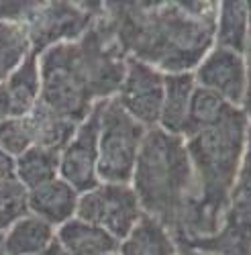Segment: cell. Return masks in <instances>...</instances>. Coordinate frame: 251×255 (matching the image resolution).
I'll return each mask as SVG.
<instances>
[{"mask_svg": "<svg viewBox=\"0 0 251 255\" xmlns=\"http://www.w3.org/2000/svg\"><path fill=\"white\" fill-rule=\"evenodd\" d=\"M55 241V227L31 212L10 225L4 235L6 255H39Z\"/></svg>", "mask_w": 251, "mask_h": 255, "instance_id": "cell-15", "label": "cell"}, {"mask_svg": "<svg viewBox=\"0 0 251 255\" xmlns=\"http://www.w3.org/2000/svg\"><path fill=\"white\" fill-rule=\"evenodd\" d=\"M178 245L159 221L143 215L131 233L119 243L117 255H176Z\"/></svg>", "mask_w": 251, "mask_h": 255, "instance_id": "cell-14", "label": "cell"}, {"mask_svg": "<svg viewBox=\"0 0 251 255\" xmlns=\"http://www.w3.org/2000/svg\"><path fill=\"white\" fill-rule=\"evenodd\" d=\"M102 10V2H39L23 23L31 51L39 55L53 45L74 43L94 25Z\"/></svg>", "mask_w": 251, "mask_h": 255, "instance_id": "cell-5", "label": "cell"}, {"mask_svg": "<svg viewBox=\"0 0 251 255\" xmlns=\"http://www.w3.org/2000/svg\"><path fill=\"white\" fill-rule=\"evenodd\" d=\"M247 70L245 55L215 45L194 70V80L196 86L211 90L241 109L247 92Z\"/></svg>", "mask_w": 251, "mask_h": 255, "instance_id": "cell-10", "label": "cell"}, {"mask_svg": "<svg viewBox=\"0 0 251 255\" xmlns=\"http://www.w3.org/2000/svg\"><path fill=\"white\" fill-rule=\"evenodd\" d=\"M176 255H211V253H204V251H198V249H192V247H182V245H178Z\"/></svg>", "mask_w": 251, "mask_h": 255, "instance_id": "cell-31", "label": "cell"}, {"mask_svg": "<svg viewBox=\"0 0 251 255\" xmlns=\"http://www.w3.org/2000/svg\"><path fill=\"white\" fill-rule=\"evenodd\" d=\"M14 178V157L0 147V182Z\"/></svg>", "mask_w": 251, "mask_h": 255, "instance_id": "cell-26", "label": "cell"}, {"mask_svg": "<svg viewBox=\"0 0 251 255\" xmlns=\"http://www.w3.org/2000/svg\"><path fill=\"white\" fill-rule=\"evenodd\" d=\"M163 78L165 74L149 63L127 57V70L115 98L145 129H153L159 125L163 106Z\"/></svg>", "mask_w": 251, "mask_h": 255, "instance_id": "cell-9", "label": "cell"}, {"mask_svg": "<svg viewBox=\"0 0 251 255\" xmlns=\"http://www.w3.org/2000/svg\"><path fill=\"white\" fill-rule=\"evenodd\" d=\"M231 109H233V104L223 100L219 94L196 86L194 92H192L190 111H188V119H186V125H184L182 139L192 137L194 133L219 123Z\"/></svg>", "mask_w": 251, "mask_h": 255, "instance_id": "cell-20", "label": "cell"}, {"mask_svg": "<svg viewBox=\"0 0 251 255\" xmlns=\"http://www.w3.org/2000/svg\"><path fill=\"white\" fill-rule=\"evenodd\" d=\"M131 188L143 215L159 221L176 237L196 198L194 172L184 139L161 127L145 131Z\"/></svg>", "mask_w": 251, "mask_h": 255, "instance_id": "cell-3", "label": "cell"}, {"mask_svg": "<svg viewBox=\"0 0 251 255\" xmlns=\"http://www.w3.org/2000/svg\"><path fill=\"white\" fill-rule=\"evenodd\" d=\"M229 223H235L241 229L251 231V127L247 131V145L241 161V169L231 194V204H229L227 219Z\"/></svg>", "mask_w": 251, "mask_h": 255, "instance_id": "cell-21", "label": "cell"}, {"mask_svg": "<svg viewBox=\"0 0 251 255\" xmlns=\"http://www.w3.org/2000/svg\"><path fill=\"white\" fill-rule=\"evenodd\" d=\"M12 104V117H27L41 98V70L39 55L31 53L20 66L4 80Z\"/></svg>", "mask_w": 251, "mask_h": 255, "instance_id": "cell-17", "label": "cell"}, {"mask_svg": "<svg viewBox=\"0 0 251 255\" xmlns=\"http://www.w3.org/2000/svg\"><path fill=\"white\" fill-rule=\"evenodd\" d=\"M31 53V43L23 25L0 23V82H4Z\"/></svg>", "mask_w": 251, "mask_h": 255, "instance_id": "cell-22", "label": "cell"}, {"mask_svg": "<svg viewBox=\"0 0 251 255\" xmlns=\"http://www.w3.org/2000/svg\"><path fill=\"white\" fill-rule=\"evenodd\" d=\"M8 117H12V104H10V96L6 92L4 82H0V123L6 121Z\"/></svg>", "mask_w": 251, "mask_h": 255, "instance_id": "cell-27", "label": "cell"}, {"mask_svg": "<svg viewBox=\"0 0 251 255\" xmlns=\"http://www.w3.org/2000/svg\"><path fill=\"white\" fill-rule=\"evenodd\" d=\"M247 8H249V37H247L245 55H247V66H251V2H247Z\"/></svg>", "mask_w": 251, "mask_h": 255, "instance_id": "cell-30", "label": "cell"}, {"mask_svg": "<svg viewBox=\"0 0 251 255\" xmlns=\"http://www.w3.org/2000/svg\"><path fill=\"white\" fill-rule=\"evenodd\" d=\"M14 178L27 188V192L59 178V153L37 145L29 147L14 157Z\"/></svg>", "mask_w": 251, "mask_h": 255, "instance_id": "cell-19", "label": "cell"}, {"mask_svg": "<svg viewBox=\"0 0 251 255\" xmlns=\"http://www.w3.org/2000/svg\"><path fill=\"white\" fill-rule=\"evenodd\" d=\"M249 37V8L241 0H229L219 4L217 12V29L215 43L217 47H225L245 55Z\"/></svg>", "mask_w": 251, "mask_h": 255, "instance_id": "cell-18", "label": "cell"}, {"mask_svg": "<svg viewBox=\"0 0 251 255\" xmlns=\"http://www.w3.org/2000/svg\"><path fill=\"white\" fill-rule=\"evenodd\" d=\"M113 255H117V253H113Z\"/></svg>", "mask_w": 251, "mask_h": 255, "instance_id": "cell-32", "label": "cell"}, {"mask_svg": "<svg viewBox=\"0 0 251 255\" xmlns=\"http://www.w3.org/2000/svg\"><path fill=\"white\" fill-rule=\"evenodd\" d=\"M37 4L39 0H0V23L23 25Z\"/></svg>", "mask_w": 251, "mask_h": 255, "instance_id": "cell-25", "label": "cell"}, {"mask_svg": "<svg viewBox=\"0 0 251 255\" xmlns=\"http://www.w3.org/2000/svg\"><path fill=\"white\" fill-rule=\"evenodd\" d=\"M143 217L131 184H98L78 196L76 219L102 227L121 243Z\"/></svg>", "mask_w": 251, "mask_h": 255, "instance_id": "cell-7", "label": "cell"}, {"mask_svg": "<svg viewBox=\"0 0 251 255\" xmlns=\"http://www.w3.org/2000/svg\"><path fill=\"white\" fill-rule=\"evenodd\" d=\"M217 2H107L104 18L119 49L161 74L200 66L215 47Z\"/></svg>", "mask_w": 251, "mask_h": 255, "instance_id": "cell-1", "label": "cell"}, {"mask_svg": "<svg viewBox=\"0 0 251 255\" xmlns=\"http://www.w3.org/2000/svg\"><path fill=\"white\" fill-rule=\"evenodd\" d=\"M41 255H70V253H68L64 247H61V243L55 239V241H53V243H51L43 253H41Z\"/></svg>", "mask_w": 251, "mask_h": 255, "instance_id": "cell-29", "label": "cell"}, {"mask_svg": "<svg viewBox=\"0 0 251 255\" xmlns=\"http://www.w3.org/2000/svg\"><path fill=\"white\" fill-rule=\"evenodd\" d=\"M55 239L70 255H113L119 251V241L111 233L76 217L55 229Z\"/></svg>", "mask_w": 251, "mask_h": 255, "instance_id": "cell-12", "label": "cell"}, {"mask_svg": "<svg viewBox=\"0 0 251 255\" xmlns=\"http://www.w3.org/2000/svg\"><path fill=\"white\" fill-rule=\"evenodd\" d=\"M145 131L117 98L104 100L98 129V180L102 184H131Z\"/></svg>", "mask_w": 251, "mask_h": 255, "instance_id": "cell-4", "label": "cell"}, {"mask_svg": "<svg viewBox=\"0 0 251 255\" xmlns=\"http://www.w3.org/2000/svg\"><path fill=\"white\" fill-rule=\"evenodd\" d=\"M27 123L31 127L33 143L37 147L51 149L57 153L72 141L78 129V123L53 113L43 102H37V106L27 115Z\"/></svg>", "mask_w": 251, "mask_h": 255, "instance_id": "cell-16", "label": "cell"}, {"mask_svg": "<svg viewBox=\"0 0 251 255\" xmlns=\"http://www.w3.org/2000/svg\"><path fill=\"white\" fill-rule=\"evenodd\" d=\"M78 192L61 178H55L27 192V208L31 215L43 219L51 227H61L76 217Z\"/></svg>", "mask_w": 251, "mask_h": 255, "instance_id": "cell-11", "label": "cell"}, {"mask_svg": "<svg viewBox=\"0 0 251 255\" xmlns=\"http://www.w3.org/2000/svg\"><path fill=\"white\" fill-rule=\"evenodd\" d=\"M27 212V188L16 178L0 182V235H6L10 225Z\"/></svg>", "mask_w": 251, "mask_h": 255, "instance_id": "cell-23", "label": "cell"}, {"mask_svg": "<svg viewBox=\"0 0 251 255\" xmlns=\"http://www.w3.org/2000/svg\"><path fill=\"white\" fill-rule=\"evenodd\" d=\"M41 98L47 109L74 123H82L96 104L68 59V43H59L39 53Z\"/></svg>", "mask_w": 251, "mask_h": 255, "instance_id": "cell-6", "label": "cell"}, {"mask_svg": "<svg viewBox=\"0 0 251 255\" xmlns=\"http://www.w3.org/2000/svg\"><path fill=\"white\" fill-rule=\"evenodd\" d=\"M33 145L35 143L27 117H8L6 121L0 123V147L8 155L18 157Z\"/></svg>", "mask_w": 251, "mask_h": 255, "instance_id": "cell-24", "label": "cell"}, {"mask_svg": "<svg viewBox=\"0 0 251 255\" xmlns=\"http://www.w3.org/2000/svg\"><path fill=\"white\" fill-rule=\"evenodd\" d=\"M196 88V80L192 72L184 74H165L163 78V106L159 125L163 131L182 137L184 125L190 111L192 92Z\"/></svg>", "mask_w": 251, "mask_h": 255, "instance_id": "cell-13", "label": "cell"}, {"mask_svg": "<svg viewBox=\"0 0 251 255\" xmlns=\"http://www.w3.org/2000/svg\"><path fill=\"white\" fill-rule=\"evenodd\" d=\"M39 255H41V253H39Z\"/></svg>", "mask_w": 251, "mask_h": 255, "instance_id": "cell-33", "label": "cell"}, {"mask_svg": "<svg viewBox=\"0 0 251 255\" xmlns=\"http://www.w3.org/2000/svg\"><path fill=\"white\" fill-rule=\"evenodd\" d=\"M104 100H98L84 119L72 141L59 151V178L68 182L78 194L100 184L98 180V129Z\"/></svg>", "mask_w": 251, "mask_h": 255, "instance_id": "cell-8", "label": "cell"}, {"mask_svg": "<svg viewBox=\"0 0 251 255\" xmlns=\"http://www.w3.org/2000/svg\"><path fill=\"white\" fill-rule=\"evenodd\" d=\"M247 131V115L233 106L219 123L184 139L194 172L196 198L182 231L174 237L176 243L211 237L225 225L245 153Z\"/></svg>", "mask_w": 251, "mask_h": 255, "instance_id": "cell-2", "label": "cell"}, {"mask_svg": "<svg viewBox=\"0 0 251 255\" xmlns=\"http://www.w3.org/2000/svg\"><path fill=\"white\" fill-rule=\"evenodd\" d=\"M243 113L247 115V121H251V66L247 70V92H245V100H243Z\"/></svg>", "mask_w": 251, "mask_h": 255, "instance_id": "cell-28", "label": "cell"}]
</instances>
